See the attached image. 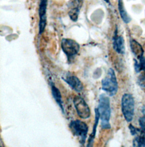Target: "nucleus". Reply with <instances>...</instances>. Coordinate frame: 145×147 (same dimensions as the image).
Wrapping results in <instances>:
<instances>
[{"instance_id":"nucleus-1","label":"nucleus","mask_w":145,"mask_h":147,"mask_svg":"<svg viewBox=\"0 0 145 147\" xmlns=\"http://www.w3.org/2000/svg\"><path fill=\"white\" fill-rule=\"evenodd\" d=\"M98 111L100 113V118L101 120V125L104 129H109L111 128L109 120L111 114L110 100L105 94H101L99 97V103L98 106Z\"/></svg>"},{"instance_id":"nucleus-2","label":"nucleus","mask_w":145,"mask_h":147,"mask_svg":"<svg viewBox=\"0 0 145 147\" xmlns=\"http://www.w3.org/2000/svg\"><path fill=\"white\" fill-rule=\"evenodd\" d=\"M101 86L102 89L109 96L112 97L116 94L118 91V82L113 69H108L107 76L102 80Z\"/></svg>"},{"instance_id":"nucleus-3","label":"nucleus","mask_w":145,"mask_h":147,"mask_svg":"<svg viewBox=\"0 0 145 147\" xmlns=\"http://www.w3.org/2000/svg\"><path fill=\"white\" fill-rule=\"evenodd\" d=\"M134 99L130 94H124L121 98V110L128 122L132 121L134 115Z\"/></svg>"},{"instance_id":"nucleus-4","label":"nucleus","mask_w":145,"mask_h":147,"mask_svg":"<svg viewBox=\"0 0 145 147\" xmlns=\"http://www.w3.org/2000/svg\"><path fill=\"white\" fill-rule=\"evenodd\" d=\"M69 127L74 135L78 138L79 143L81 144L84 145L86 142L89 131L87 124L81 121L76 120L70 123Z\"/></svg>"},{"instance_id":"nucleus-5","label":"nucleus","mask_w":145,"mask_h":147,"mask_svg":"<svg viewBox=\"0 0 145 147\" xmlns=\"http://www.w3.org/2000/svg\"><path fill=\"white\" fill-rule=\"evenodd\" d=\"M61 48L67 56L68 61L71 63L78 53L80 46L74 40L71 39H63L61 41Z\"/></svg>"},{"instance_id":"nucleus-6","label":"nucleus","mask_w":145,"mask_h":147,"mask_svg":"<svg viewBox=\"0 0 145 147\" xmlns=\"http://www.w3.org/2000/svg\"><path fill=\"white\" fill-rule=\"evenodd\" d=\"M74 105L78 115L82 119L89 118L91 115L90 109L83 99L79 96H75L73 99Z\"/></svg>"},{"instance_id":"nucleus-7","label":"nucleus","mask_w":145,"mask_h":147,"mask_svg":"<svg viewBox=\"0 0 145 147\" xmlns=\"http://www.w3.org/2000/svg\"><path fill=\"white\" fill-rule=\"evenodd\" d=\"M48 0H40L39 7V33L42 34L46 27L47 24V8Z\"/></svg>"},{"instance_id":"nucleus-8","label":"nucleus","mask_w":145,"mask_h":147,"mask_svg":"<svg viewBox=\"0 0 145 147\" xmlns=\"http://www.w3.org/2000/svg\"><path fill=\"white\" fill-rule=\"evenodd\" d=\"M62 78L65 81L72 89L77 92H81L83 89V86L80 80L74 75L68 74Z\"/></svg>"},{"instance_id":"nucleus-9","label":"nucleus","mask_w":145,"mask_h":147,"mask_svg":"<svg viewBox=\"0 0 145 147\" xmlns=\"http://www.w3.org/2000/svg\"><path fill=\"white\" fill-rule=\"evenodd\" d=\"M70 10L68 14L71 19L74 22H76L78 20V16L81 8L83 5L82 0H72L69 4Z\"/></svg>"},{"instance_id":"nucleus-10","label":"nucleus","mask_w":145,"mask_h":147,"mask_svg":"<svg viewBox=\"0 0 145 147\" xmlns=\"http://www.w3.org/2000/svg\"><path fill=\"white\" fill-rule=\"evenodd\" d=\"M113 47L115 51L119 54H124L125 52V41L122 36L117 35V30H116L113 38Z\"/></svg>"},{"instance_id":"nucleus-11","label":"nucleus","mask_w":145,"mask_h":147,"mask_svg":"<svg viewBox=\"0 0 145 147\" xmlns=\"http://www.w3.org/2000/svg\"><path fill=\"white\" fill-rule=\"evenodd\" d=\"M130 48L132 52H133L134 56L137 59H140L142 56H144V50L142 46L136 40L132 39L130 40Z\"/></svg>"},{"instance_id":"nucleus-12","label":"nucleus","mask_w":145,"mask_h":147,"mask_svg":"<svg viewBox=\"0 0 145 147\" xmlns=\"http://www.w3.org/2000/svg\"><path fill=\"white\" fill-rule=\"evenodd\" d=\"M50 86H51L52 94L53 98L56 100V102H57V103L58 104V105L60 106V109L62 110V112L63 113H65L64 109V106H63V102L62 100V97H61V94L60 90H58V89L57 88H56L53 82L50 83Z\"/></svg>"},{"instance_id":"nucleus-13","label":"nucleus","mask_w":145,"mask_h":147,"mask_svg":"<svg viewBox=\"0 0 145 147\" xmlns=\"http://www.w3.org/2000/svg\"><path fill=\"white\" fill-rule=\"evenodd\" d=\"M118 8L121 19L124 22L125 24H129L131 21L132 19L125 9L122 0L118 1Z\"/></svg>"},{"instance_id":"nucleus-14","label":"nucleus","mask_w":145,"mask_h":147,"mask_svg":"<svg viewBox=\"0 0 145 147\" xmlns=\"http://www.w3.org/2000/svg\"><path fill=\"white\" fill-rule=\"evenodd\" d=\"M95 124L93 129V132L92 134H91L89 140H88V144H87V147H91L93 146V144L94 143V138L95 137V135H96V131H97V125L99 123V120L100 119V113L98 111L97 108L95 109Z\"/></svg>"},{"instance_id":"nucleus-15","label":"nucleus","mask_w":145,"mask_h":147,"mask_svg":"<svg viewBox=\"0 0 145 147\" xmlns=\"http://www.w3.org/2000/svg\"><path fill=\"white\" fill-rule=\"evenodd\" d=\"M133 146L135 147H145V132L141 129L140 132L133 139Z\"/></svg>"},{"instance_id":"nucleus-16","label":"nucleus","mask_w":145,"mask_h":147,"mask_svg":"<svg viewBox=\"0 0 145 147\" xmlns=\"http://www.w3.org/2000/svg\"><path fill=\"white\" fill-rule=\"evenodd\" d=\"M134 67L136 73L145 71V57L144 56L140 59H134Z\"/></svg>"},{"instance_id":"nucleus-17","label":"nucleus","mask_w":145,"mask_h":147,"mask_svg":"<svg viewBox=\"0 0 145 147\" xmlns=\"http://www.w3.org/2000/svg\"><path fill=\"white\" fill-rule=\"evenodd\" d=\"M137 82L141 88L145 89V71L138 76Z\"/></svg>"},{"instance_id":"nucleus-18","label":"nucleus","mask_w":145,"mask_h":147,"mask_svg":"<svg viewBox=\"0 0 145 147\" xmlns=\"http://www.w3.org/2000/svg\"><path fill=\"white\" fill-rule=\"evenodd\" d=\"M129 128L130 129V134L133 136H136L141 131V129H138L137 128H136L134 126H133L132 124H129Z\"/></svg>"},{"instance_id":"nucleus-19","label":"nucleus","mask_w":145,"mask_h":147,"mask_svg":"<svg viewBox=\"0 0 145 147\" xmlns=\"http://www.w3.org/2000/svg\"><path fill=\"white\" fill-rule=\"evenodd\" d=\"M139 124L141 127V129L145 132V116L140 118Z\"/></svg>"},{"instance_id":"nucleus-20","label":"nucleus","mask_w":145,"mask_h":147,"mask_svg":"<svg viewBox=\"0 0 145 147\" xmlns=\"http://www.w3.org/2000/svg\"><path fill=\"white\" fill-rule=\"evenodd\" d=\"M104 1H105L108 3H110V0H104Z\"/></svg>"}]
</instances>
